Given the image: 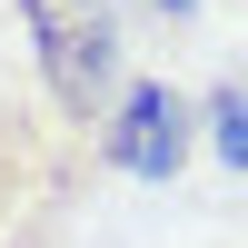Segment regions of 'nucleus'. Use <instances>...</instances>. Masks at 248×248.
Returning a JSON list of instances; mask_svg holds the SVG:
<instances>
[{
    "instance_id": "obj_5",
    "label": "nucleus",
    "mask_w": 248,
    "mask_h": 248,
    "mask_svg": "<svg viewBox=\"0 0 248 248\" xmlns=\"http://www.w3.org/2000/svg\"><path fill=\"white\" fill-rule=\"evenodd\" d=\"M159 10H169V20H199V0H159Z\"/></svg>"
},
{
    "instance_id": "obj_3",
    "label": "nucleus",
    "mask_w": 248,
    "mask_h": 248,
    "mask_svg": "<svg viewBox=\"0 0 248 248\" xmlns=\"http://www.w3.org/2000/svg\"><path fill=\"white\" fill-rule=\"evenodd\" d=\"M90 149H99V169L169 189V179L189 169V149H199V99H179L169 79H129V90H119V109L99 119Z\"/></svg>"
},
{
    "instance_id": "obj_4",
    "label": "nucleus",
    "mask_w": 248,
    "mask_h": 248,
    "mask_svg": "<svg viewBox=\"0 0 248 248\" xmlns=\"http://www.w3.org/2000/svg\"><path fill=\"white\" fill-rule=\"evenodd\" d=\"M199 139H209V149L248 179V79H218V90L199 99Z\"/></svg>"
},
{
    "instance_id": "obj_1",
    "label": "nucleus",
    "mask_w": 248,
    "mask_h": 248,
    "mask_svg": "<svg viewBox=\"0 0 248 248\" xmlns=\"http://www.w3.org/2000/svg\"><path fill=\"white\" fill-rule=\"evenodd\" d=\"M99 149L50 109L40 90L0 79V248H60L90 199Z\"/></svg>"
},
{
    "instance_id": "obj_2",
    "label": "nucleus",
    "mask_w": 248,
    "mask_h": 248,
    "mask_svg": "<svg viewBox=\"0 0 248 248\" xmlns=\"http://www.w3.org/2000/svg\"><path fill=\"white\" fill-rule=\"evenodd\" d=\"M20 30H30V70H40V99L70 119L79 139H99V119L119 109L129 90V30H119V0H10Z\"/></svg>"
}]
</instances>
